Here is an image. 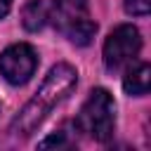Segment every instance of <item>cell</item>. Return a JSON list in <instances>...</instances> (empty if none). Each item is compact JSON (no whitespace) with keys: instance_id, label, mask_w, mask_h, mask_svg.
<instances>
[{"instance_id":"2","label":"cell","mask_w":151,"mask_h":151,"mask_svg":"<svg viewBox=\"0 0 151 151\" xmlns=\"http://www.w3.org/2000/svg\"><path fill=\"white\" fill-rule=\"evenodd\" d=\"M50 21L73 45H90L97 24L90 17L87 0H54L50 2Z\"/></svg>"},{"instance_id":"1","label":"cell","mask_w":151,"mask_h":151,"mask_svg":"<svg viewBox=\"0 0 151 151\" xmlns=\"http://www.w3.org/2000/svg\"><path fill=\"white\" fill-rule=\"evenodd\" d=\"M76 80H78V73L73 66H68V64L52 66L47 78L42 80L40 90L26 101V106L12 120V132L19 137H28L47 118V113L71 94V90L76 87Z\"/></svg>"},{"instance_id":"7","label":"cell","mask_w":151,"mask_h":151,"mask_svg":"<svg viewBox=\"0 0 151 151\" xmlns=\"http://www.w3.org/2000/svg\"><path fill=\"white\" fill-rule=\"evenodd\" d=\"M50 21V2L45 0H28L21 9V24L26 31H40Z\"/></svg>"},{"instance_id":"10","label":"cell","mask_w":151,"mask_h":151,"mask_svg":"<svg viewBox=\"0 0 151 151\" xmlns=\"http://www.w3.org/2000/svg\"><path fill=\"white\" fill-rule=\"evenodd\" d=\"M9 7H12V0H0V19L9 12Z\"/></svg>"},{"instance_id":"4","label":"cell","mask_w":151,"mask_h":151,"mask_svg":"<svg viewBox=\"0 0 151 151\" xmlns=\"http://www.w3.org/2000/svg\"><path fill=\"white\" fill-rule=\"evenodd\" d=\"M142 50V35L132 24H120L113 28L104 42V64L109 71L125 68Z\"/></svg>"},{"instance_id":"8","label":"cell","mask_w":151,"mask_h":151,"mask_svg":"<svg viewBox=\"0 0 151 151\" xmlns=\"http://www.w3.org/2000/svg\"><path fill=\"white\" fill-rule=\"evenodd\" d=\"M151 9V0H125V12L134 17H146Z\"/></svg>"},{"instance_id":"6","label":"cell","mask_w":151,"mask_h":151,"mask_svg":"<svg viewBox=\"0 0 151 151\" xmlns=\"http://www.w3.org/2000/svg\"><path fill=\"white\" fill-rule=\"evenodd\" d=\"M149 85H151V66L146 61H139L137 66H132L123 80V87L127 94H134V97H142L149 92Z\"/></svg>"},{"instance_id":"9","label":"cell","mask_w":151,"mask_h":151,"mask_svg":"<svg viewBox=\"0 0 151 151\" xmlns=\"http://www.w3.org/2000/svg\"><path fill=\"white\" fill-rule=\"evenodd\" d=\"M50 146H68L66 134H64V132H57V134H50L47 139L40 142V149H50Z\"/></svg>"},{"instance_id":"5","label":"cell","mask_w":151,"mask_h":151,"mask_svg":"<svg viewBox=\"0 0 151 151\" xmlns=\"http://www.w3.org/2000/svg\"><path fill=\"white\" fill-rule=\"evenodd\" d=\"M38 68V54L28 42L9 45L0 54V76L9 85H24Z\"/></svg>"},{"instance_id":"3","label":"cell","mask_w":151,"mask_h":151,"mask_svg":"<svg viewBox=\"0 0 151 151\" xmlns=\"http://www.w3.org/2000/svg\"><path fill=\"white\" fill-rule=\"evenodd\" d=\"M76 123H78L80 132H85L87 137H92L97 142H109L113 137V127H116V104H113L111 92L104 87L92 90L87 101L83 104Z\"/></svg>"}]
</instances>
